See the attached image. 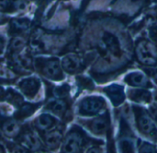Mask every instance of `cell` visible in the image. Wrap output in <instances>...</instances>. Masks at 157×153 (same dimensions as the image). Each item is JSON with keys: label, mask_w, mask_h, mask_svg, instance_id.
Returning <instances> with one entry per match:
<instances>
[{"label": "cell", "mask_w": 157, "mask_h": 153, "mask_svg": "<svg viewBox=\"0 0 157 153\" xmlns=\"http://www.w3.org/2000/svg\"><path fill=\"white\" fill-rule=\"evenodd\" d=\"M103 106V101L100 98L89 97L82 101L80 104V111L86 115H93L98 113Z\"/></svg>", "instance_id": "277c9868"}, {"label": "cell", "mask_w": 157, "mask_h": 153, "mask_svg": "<svg viewBox=\"0 0 157 153\" xmlns=\"http://www.w3.org/2000/svg\"><path fill=\"white\" fill-rule=\"evenodd\" d=\"M152 77H153L154 80L155 81V83H157V69L156 70H155V71L152 73Z\"/></svg>", "instance_id": "f546056e"}, {"label": "cell", "mask_w": 157, "mask_h": 153, "mask_svg": "<svg viewBox=\"0 0 157 153\" xmlns=\"http://www.w3.org/2000/svg\"><path fill=\"white\" fill-rule=\"evenodd\" d=\"M109 127V122L104 117H98L93 120L91 123V129L96 134H102L104 133Z\"/></svg>", "instance_id": "2e32d148"}, {"label": "cell", "mask_w": 157, "mask_h": 153, "mask_svg": "<svg viewBox=\"0 0 157 153\" xmlns=\"http://www.w3.org/2000/svg\"><path fill=\"white\" fill-rule=\"evenodd\" d=\"M49 109L56 115H61L66 110V103L63 100H55L49 103Z\"/></svg>", "instance_id": "ffe728a7"}, {"label": "cell", "mask_w": 157, "mask_h": 153, "mask_svg": "<svg viewBox=\"0 0 157 153\" xmlns=\"http://www.w3.org/2000/svg\"><path fill=\"white\" fill-rule=\"evenodd\" d=\"M0 152H4V150H3V147L0 145Z\"/></svg>", "instance_id": "4dcf8cb0"}, {"label": "cell", "mask_w": 157, "mask_h": 153, "mask_svg": "<svg viewBox=\"0 0 157 153\" xmlns=\"http://www.w3.org/2000/svg\"><path fill=\"white\" fill-rule=\"evenodd\" d=\"M11 30L14 32H19L27 30L29 26V21L27 18H16L11 22Z\"/></svg>", "instance_id": "ac0fdd59"}, {"label": "cell", "mask_w": 157, "mask_h": 153, "mask_svg": "<svg viewBox=\"0 0 157 153\" xmlns=\"http://www.w3.org/2000/svg\"><path fill=\"white\" fill-rule=\"evenodd\" d=\"M126 81L132 86H137V87H144L147 85L148 80L147 77L142 73V72H133L129 74L126 77Z\"/></svg>", "instance_id": "7c38bea8"}, {"label": "cell", "mask_w": 157, "mask_h": 153, "mask_svg": "<svg viewBox=\"0 0 157 153\" xmlns=\"http://www.w3.org/2000/svg\"><path fill=\"white\" fill-rule=\"evenodd\" d=\"M107 92L115 105H118V103H121L124 99L123 91L121 88L118 86H111L110 88L108 89Z\"/></svg>", "instance_id": "5bb4252c"}, {"label": "cell", "mask_w": 157, "mask_h": 153, "mask_svg": "<svg viewBox=\"0 0 157 153\" xmlns=\"http://www.w3.org/2000/svg\"><path fill=\"white\" fill-rule=\"evenodd\" d=\"M15 7L14 2L12 0H0V9L4 11H12Z\"/></svg>", "instance_id": "603a6c76"}, {"label": "cell", "mask_w": 157, "mask_h": 153, "mask_svg": "<svg viewBox=\"0 0 157 153\" xmlns=\"http://www.w3.org/2000/svg\"><path fill=\"white\" fill-rule=\"evenodd\" d=\"M15 8L19 9V10H24L27 7V3L25 0H16L14 2Z\"/></svg>", "instance_id": "484cf974"}, {"label": "cell", "mask_w": 157, "mask_h": 153, "mask_svg": "<svg viewBox=\"0 0 157 153\" xmlns=\"http://www.w3.org/2000/svg\"><path fill=\"white\" fill-rule=\"evenodd\" d=\"M138 125L141 128V130L151 136L157 135V128L155 122L147 115H141L138 119Z\"/></svg>", "instance_id": "9c48e42d"}, {"label": "cell", "mask_w": 157, "mask_h": 153, "mask_svg": "<svg viewBox=\"0 0 157 153\" xmlns=\"http://www.w3.org/2000/svg\"><path fill=\"white\" fill-rule=\"evenodd\" d=\"M21 143L29 150L37 151L40 149V142L32 131H25L21 137Z\"/></svg>", "instance_id": "8fae6325"}, {"label": "cell", "mask_w": 157, "mask_h": 153, "mask_svg": "<svg viewBox=\"0 0 157 153\" xmlns=\"http://www.w3.org/2000/svg\"><path fill=\"white\" fill-rule=\"evenodd\" d=\"M82 146H83L82 136L76 132H72L67 136L63 143V151L70 153L78 152L81 150Z\"/></svg>", "instance_id": "3957f363"}, {"label": "cell", "mask_w": 157, "mask_h": 153, "mask_svg": "<svg viewBox=\"0 0 157 153\" xmlns=\"http://www.w3.org/2000/svg\"><path fill=\"white\" fill-rule=\"evenodd\" d=\"M11 62L14 67L18 70H29L31 67V59L27 53L13 54Z\"/></svg>", "instance_id": "ba28073f"}, {"label": "cell", "mask_w": 157, "mask_h": 153, "mask_svg": "<svg viewBox=\"0 0 157 153\" xmlns=\"http://www.w3.org/2000/svg\"><path fill=\"white\" fill-rule=\"evenodd\" d=\"M6 100L10 103L11 104H14L16 106L17 105H21V103L23 101L21 95H19L17 91H13V90H8L6 91Z\"/></svg>", "instance_id": "44dd1931"}, {"label": "cell", "mask_w": 157, "mask_h": 153, "mask_svg": "<svg viewBox=\"0 0 157 153\" xmlns=\"http://www.w3.org/2000/svg\"><path fill=\"white\" fill-rule=\"evenodd\" d=\"M42 73L44 76L52 79H58L61 78L62 70L60 63L57 59H50L45 61L42 64Z\"/></svg>", "instance_id": "5b68a950"}, {"label": "cell", "mask_w": 157, "mask_h": 153, "mask_svg": "<svg viewBox=\"0 0 157 153\" xmlns=\"http://www.w3.org/2000/svg\"><path fill=\"white\" fill-rule=\"evenodd\" d=\"M20 91L29 98H33L39 91L40 81L36 78H27L22 79L19 84Z\"/></svg>", "instance_id": "8992f818"}, {"label": "cell", "mask_w": 157, "mask_h": 153, "mask_svg": "<svg viewBox=\"0 0 157 153\" xmlns=\"http://www.w3.org/2000/svg\"><path fill=\"white\" fill-rule=\"evenodd\" d=\"M136 55L138 60L147 66H154L157 64L156 47L149 41L143 40L136 46Z\"/></svg>", "instance_id": "6da1fadb"}, {"label": "cell", "mask_w": 157, "mask_h": 153, "mask_svg": "<svg viewBox=\"0 0 157 153\" xmlns=\"http://www.w3.org/2000/svg\"><path fill=\"white\" fill-rule=\"evenodd\" d=\"M53 124H54V119L50 115H47V114H43L40 115L35 121L36 127L40 130H42V131L51 129Z\"/></svg>", "instance_id": "4fadbf2b"}, {"label": "cell", "mask_w": 157, "mask_h": 153, "mask_svg": "<svg viewBox=\"0 0 157 153\" xmlns=\"http://www.w3.org/2000/svg\"><path fill=\"white\" fill-rule=\"evenodd\" d=\"M62 66L69 73L75 72L81 66V59L75 54H67L62 60Z\"/></svg>", "instance_id": "30bf717a"}, {"label": "cell", "mask_w": 157, "mask_h": 153, "mask_svg": "<svg viewBox=\"0 0 157 153\" xmlns=\"http://www.w3.org/2000/svg\"><path fill=\"white\" fill-rule=\"evenodd\" d=\"M45 143L49 148H55L62 139V133L59 130H52L45 135Z\"/></svg>", "instance_id": "9a60e30c"}, {"label": "cell", "mask_w": 157, "mask_h": 153, "mask_svg": "<svg viewBox=\"0 0 157 153\" xmlns=\"http://www.w3.org/2000/svg\"><path fill=\"white\" fill-rule=\"evenodd\" d=\"M99 47L107 55L119 56L121 54V46L118 39L109 32H104L99 40Z\"/></svg>", "instance_id": "7a4b0ae2"}, {"label": "cell", "mask_w": 157, "mask_h": 153, "mask_svg": "<svg viewBox=\"0 0 157 153\" xmlns=\"http://www.w3.org/2000/svg\"><path fill=\"white\" fill-rule=\"evenodd\" d=\"M0 128L2 129L3 133L9 138L17 137L20 130L19 126L14 119L5 118L1 116H0Z\"/></svg>", "instance_id": "52a82bcc"}, {"label": "cell", "mask_w": 157, "mask_h": 153, "mask_svg": "<svg viewBox=\"0 0 157 153\" xmlns=\"http://www.w3.org/2000/svg\"><path fill=\"white\" fill-rule=\"evenodd\" d=\"M131 97L132 100L139 103H146L150 100V92L145 90H136L132 91Z\"/></svg>", "instance_id": "d6986e66"}, {"label": "cell", "mask_w": 157, "mask_h": 153, "mask_svg": "<svg viewBox=\"0 0 157 153\" xmlns=\"http://www.w3.org/2000/svg\"><path fill=\"white\" fill-rule=\"evenodd\" d=\"M33 111H34V107L31 104H24V105L20 106V109L15 115V117L18 118V119L25 118L27 116H29L33 113Z\"/></svg>", "instance_id": "7402d4cb"}, {"label": "cell", "mask_w": 157, "mask_h": 153, "mask_svg": "<svg viewBox=\"0 0 157 153\" xmlns=\"http://www.w3.org/2000/svg\"><path fill=\"white\" fill-rule=\"evenodd\" d=\"M6 21V18L3 14H1V13H0V24L5 23Z\"/></svg>", "instance_id": "f1b7e54d"}, {"label": "cell", "mask_w": 157, "mask_h": 153, "mask_svg": "<svg viewBox=\"0 0 157 153\" xmlns=\"http://www.w3.org/2000/svg\"><path fill=\"white\" fill-rule=\"evenodd\" d=\"M67 90H68V88L65 87V86L58 87V88H56V90H55V91H54V94H55L57 97L62 98V97H63L64 95H66V93H67V91H68Z\"/></svg>", "instance_id": "d4e9b609"}, {"label": "cell", "mask_w": 157, "mask_h": 153, "mask_svg": "<svg viewBox=\"0 0 157 153\" xmlns=\"http://www.w3.org/2000/svg\"><path fill=\"white\" fill-rule=\"evenodd\" d=\"M6 91L0 86V102L6 100Z\"/></svg>", "instance_id": "4316f807"}, {"label": "cell", "mask_w": 157, "mask_h": 153, "mask_svg": "<svg viewBox=\"0 0 157 153\" xmlns=\"http://www.w3.org/2000/svg\"><path fill=\"white\" fill-rule=\"evenodd\" d=\"M4 49H5V42H4V39L0 37V54L3 53Z\"/></svg>", "instance_id": "83f0119b"}, {"label": "cell", "mask_w": 157, "mask_h": 153, "mask_svg": "<svg viewBox=\"0 0 157 153\" xmlns=\"http://www.w3.org/2000/svg\"><path fill=\"white\" fill-rule=\"evenodd\" d=\"M26 43V40L21 37V36H17V37H14L10 43H9V46H8V52L11 53L12 54H16V53H18L25 45Z\"/></svg>", "instance_id": "e0dca14e"}, {"label": "cell", "mask_w": 157, "mask_h": 153, "mask_svg": "<svg viewBox=\"0 0 157 153\" xmlns=\"http://www.w3.org/2000/svg\"><path fill=\"white\" fill-rule=\"evenodd\" d=\"M155 117H156V118H157V109H156V110H155Z\"/></svg>", "instance_id": "1f68e13d"}, {"label": "cell", "mask_w": 157, "mask_h": 153, "mask_svg": "<svg viewBox=\"0 0 157 153\" xmlns=\"http://www.w3.org/2000/svg\"><path fill=\"white\" fill-rule=\"evenodd\" d=\"M15 76H14V73L10 71L9 68L7 67H3V66H0V78L2 79H13Z\"/></svg>", "instance_id": "cb8c5ba5"}]
</instances>
